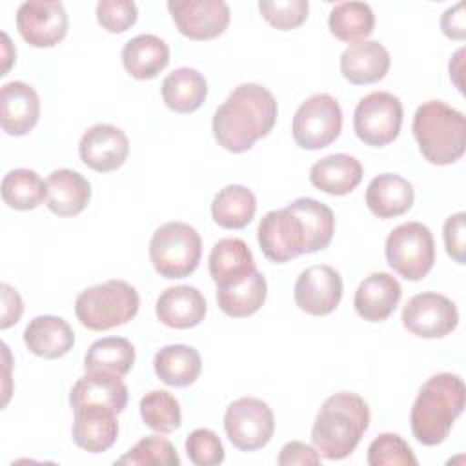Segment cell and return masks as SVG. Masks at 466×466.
Masks as SVG:
<instances>
[{"mask_svg": "<svg viewBox=\"0 0 466 466\" xmlns=\"http://www.w3.org/2000/svg\"><path fill=\"white\" fill-rule=\"evenodd\" d=\"M40 118V98L36 91L20 80H13L0 89V124L11 137L27 135Z\"/></svg>", "mask_w": 466, "mask_h": 466, "instance_id": "ac0fdd59", "label": "cell"}, {"mask_svg": "<svg viewBox=\"0 0 466 466\" xmlns=\"http://www.w3.org/2000/svg\"><path fill=\"white\" fill-rule=\"evenodd\" d=\"M277 462L280 466H291V464H319L320 455L315 448H311L306 442L300 441H291L282 446Z\"/></svg>", "mask_w": 466, "mask_h": 466, "instance_id": "f6af8a7d", "label": "cell"}, {"mask_svg": "<svg viewBox=\"0 0 466 466\" xmlns=\"http://www.w3.org/2000/svg\"><path fill=\"white\" fill-rule=\"evenodd\" d=\"M442 237H444L446 253L457 264H464L466 262V213L464 211H459L446 218Z\"/></svg>", "mask_w": 466, "mask_h": 466, "instance_id": "7bdbcfd3", "label": "cell"}, {"mask_svg": "<svg viewBox=\"0 0 466 466\" xmlns=\"http://www.w3.org/2000/svg\"><path fill=\"white\" fill-rule=\"evenodd\" d=\"M202 257V238L186 222H166L149 240V260L164 279L189 277Z\"/></svg>", "mask_w": 466, "mask_h": 466, "instance_id": "8992f818", "label": "cell"}, {"mask_svg": "<svg viewBox=\"0 0 466 466\" xmlns=\"http://www.w3.org/2000/svg\"><path fill=\"white\" fill-rule=\"evenodd\" d=\"M411 131L420 155L433 166L453 164L464 155V115L442 100L420 104L413 115Z\"/></svg>", "mask_w": 466, "mask_h": 466, "instance_id": "277c9868", "label": "cell"}, {"mask_svg": "<svg viewBox=\"0 0 466 466\" xmlns=\"http://www.w3.org/2000/svg\"><path fill=\"white\" fill-rule=\"evenodd\" d=\"M388 49L375 40L350 44L340 55V73L353 86L379 82L390 69Z\"/></svg>", "mask_w": 466, "mask_h": 466, "instance_id": "44dd1931", "label": "cell"}, {"mask_svg": "<svg viewBox=\"0 0 466 466\" xmlns=\"http://www.w3.org/2000/svg\"><path fill=\"white\" fill-rule=\"evenodd\" d=\"M2 200L13 209L29 211L47 198V186L42 177L25 167L11 169L2 178Z\"/></svg>", "mask_w": 466, "mask_h": 466, "instance_id": "e575fe53", "label": "cell"}, {"mask_svg": "<svg viewBox=\"0 0 466 466\" xmlns=\"http://www.w3.org/2000/svg\"><path fill=\"white\" fill-rule=\"evenodd\" d=\"M135 364V348L124 337H106L95 340L86 357V371H102L124 377Z\"/></svg>", "mask_w": 466, "mask_h": 466, "instance_id": "d6a6232c", "label": "cell"}, {"mask_svg": "<svg viewBox=\"0 0 466 466\" xmlns=\"http://www.w3.org/2000/svg\"><path fill=\"white\" fill-rule=\"evenodd\" d=\"M80 160L93 171L109 173L124 166L129 155L126 133L113 124H95L80 138Z\"/></svg>", "mask_w": 466, "mask_h": 466, "instance_id": "2e32d148", "label": "cell"}, {"mask_svg": "<svg viewBox=\"0 0 466 466\" xmlns=\"http://www.w3.org/2000/svg\"><path fill=\"white\" fill-rule=\"evenodd\" d=\"M186 453L197 466H215L220 464L226 457L218 435L208 428H197L187 435Z\"/></svg>", "mask_w": 466, "mask_h": 466, "instance_id": "60d3db41", "label": "cell"}, {"mask_svg": "<svg viewBox=\"0 0 466 466\" xmlns=\"http://www.w3.org/2000/svg\"><path fill=\"white\" fill-rule=\"evenodd\" d=\"M459 324L457 306L444 295L424 291L413 295L402 309V326L422 339L450 335Z\"/></svg>", "mask_w": 466, "mask_h": 466, "instance_id": "7c38bea8", "label": "cell"}, {"mask_svg": "<svg viewBox=\"0 0 466 466\" xmlns=\"http://www.w3.org/2000/svg\"><path fill=\"white\" fill-rule=\"evenodd\" d=\"M157 377L173 388L193 384L202 371L200 353L186 344H169L157 351L153 359Z\"/></svg>", "mask_w": 466, "mask_h": 466, "instance_id": "4dcf8cb0", "label": "cell"}, {"mask_svg": "<svg viewBox=\"0 0 466 466\" xmlns=\"http://www.w3.org/2000/svg\"><path fill=\"white\" fill-rule=\"evenodd\" d=\"M73 413L71 437L78 448L89 453H102L116 442L120 431L116 413L98 408H78Z\"/></svg>", "mask_w": 466, "mask_h": 466, "instance_id": "cb8c5ba5", "label": "cell"}, {"mask_svg": "<svg viewBox=\"0 0 466 466\" xmlns=\"http://www.w3.org/2000/svg\"><path fill=\"white\" fill-rule=\"evenodd\" d=\"M362 180V164L346 153H333L317 160L309 169V182L328 195H348Z\"/></svg>", "mask_w": 466, "mask_h": 466, "instance_id": "484cf974", "label": "cell"}, {"mask_svg": "<svg viewBox=\"0 0 466 466\" xmlns=\"http://www.w3.org/2000/svg\"><path fill=\"white\" fill-rule=\"evenodd\" d=\"M279 106L271 91L260 84L237 86L217 107L211 122L213 137L229 153H244L269 135L277 122Z\"/></svg>", "mask_w": 466, "mask_h": 466, "instance_id": "6da1fadb", "label": "cell"}, {"mask_svg": "<svg viewBox=\"0 0 466 466\" xmlns=\"http://www.w3.org/2000/svg\"><path fill=\"white\" fill-rule=\"evenodd\" d=\"M24 344L42 359H60L75 346L73 328L56 315H38L24 329Z\"/></svg>", "mask_w": 466, "mask_h": 466, "instance_id": "7402d4cb", "label": "cell"}, {"mask_svg": "<svg viewBox=\"0 0 466 466\" xmlns=\"http://www.w3.org/2000/svg\"><path fill=\"white\" fill-rule=\"evenodd\" d=\"M204 295L195 286H171L160 293L155 304L158 320L173 329H189L206 317Z\"/></svg>", "mask_w": 466, "mask_h": 466, "instance_id": "ffe728a7", "label": "cell"}, {"mask_svg": "<svg viewBox=\"0 0 466 466\" xmlns=\"http://www.w3.org/2000/svg\"><path fill=\"white\" fill-rule=\"evenodd\" d=\"M140 417L144 424L157 433H171L182 422L180 404L166 390H153L140 399Z\"/></svg>", "mask_w": 466, "mask_h": 466, "instance_id": "8d00e7d4", "label": "cell"}, {"mask_svg": "<svg viewBox=\"0 0 466 466\" xmlns=\"http://www.w3.org/2000/svg\"><path fill=\"white\" fill-rule=\"evenodd\" d=\"M462 56H464V47H461L459 51H455L453 58L450 60V76L453 78L455 86L459 91H462V82L459 80V75H461V66H462Z\"/></svg>", "mask_w": 466, "mask_h": 466, "instance_id": "7dc6e473", "label": "cell"}, {"mask_svg": "<svg viewBox=\"0 0 466 466\" xmlns=\"http://www.w3.org/2000/svg\"><path fill=\"white\" fill-rule=\"evenodd\" d=\"M138 308V291L129 282L116 279L84 289L75 300L78 322L91 331H107L127 324Z\"/></svg>", "mask_w": 466, "mask_h": 466, "instance_id": "5b68a950", "label": "cell"}, {"mask_svg": "<svg viewBox=\"0 0 466 466\" xmlns=\"http://www.w3.org/2000/svg\"><path fill=\"white\" fill-rule=\"evenodd\" d=\"M169 62V47L157 35H138L122 47V64L137 80L155 78Z\"/></svg>", "mask_w": 466, "mask_h": 466, "instance_id": "4316f807", "label": "cell"}, {"mask_svg": "<svg viewBox=\"0 0 466 466\" xmlns=\"http://www.w3.org/2000/svg\"><path fill=\"white\" fill-rule=\"evenodd\" d=\"M342 131V109L337 98L317 93L306 98L295 111L291 135L299 147L315 151L333 144Z\"/></svg>", "mask_w": 466, "mask_h": 466, "instance_id": "ba28073f", "label": "cell"}, {"mask_svg": "<svg viewBox=\"0 0 466 466\" xmlns=\"http://www.w3.org/2000/svg\"><path fill=\"white\" fill-rule=\"evenodd\" d=\"M69 18L60 2L29 0L16 11V29L33 47H53L64 40Z\"/></svg>", "mask_w": 466, "mask_h": 466, "instance_id": "5bb4252c", "label": "cell"}, {"mask_svg": "<svg viewBox=\"0 0 466 466\" xmlns=\"http://www.w3.org/2000/svg\"><path fill=\"white\" fill-rule=\"evenodd\" d=\"M46 206L56 217H75L86 209L91 200V186L78 171L62 167L53 171L47 180Z\"/></svg>", "mask_w": 466, "mask_h": 466, "instance_id": "603a6c76", "label": "cell"}, {"mask_svg": "<svg viewBox=\"0 0 466 466\" xmlns=\"http://www.w3.org/2000/svg\"><path fill=\"white\" fill-rule=\"evenodd\" d=\"M464 380L455 373L431 375L419 390L411 406L413 437L424 446H437L450 435L455 419L464 410Z\"/></svg>", "mask_w": 466, "mask_h": 466, "instance_id": "3957f363", "label": "cell"}, {"mask_svg": "<svg viewBox=\"0 0 466 466\" xmlns=\"http://www.w3.org/2000/svg\"><path fill=\"white\" fill-rule=\"evenodd\" d=\"M368 426V402L353 391H339L322 402L311 428V442L320 457L340 461L355 451Z\"/></svg>", "mask_w": 466, "mask_h": 466, "instance_id": "7a4b0ae2", "label": "cell"}, {"mask_svg": "<svg viewBox=\"0 0 466 466\" xmlns=\"http://www.w3.org/2000/svg\"><path fill=\"white\" fill-rule=\"evenodd\" d=\"M329 31L342 42H362L375 27V15L364 2H339L328 16Z\"/></svg>", "mask_w": 466, "mask_h": 466, "instance_id": "836d02e7", "label": "cell"}, {"mask_svg": "<svg viewBox=\"0 0 466 466\" xmlns=\"http://www.w3.org/2000/svg\"><path fill=\"white\" fill-rule=\"evenodd\" d=\"M402 126V104L388 91H373L359 100L353 115V131L360 142L373 147L391 144Z\"/></svg>", "mask_w": 466, "mask_h": 466, "instance_id": "9c48e42d", "label": "cell"}, {"mask_svg": "<svg viewBox=\"0 0 466 466\" xmlns=\"http://www.w3.org/2000/svg\"><path fill=\"white\" fill-rule=\"evenodd\" d=\"M257 211V198L251 189L240 184L224 186L211 200V217L224 229L246 228Z\"/></svg>", "mask_w": 466, "mask_h": 466, "instance_id": "1f68e13d", "label": "cell"}, {"mask_svg": "<svg viewBox=\"0 0 466 466\" xmlns=\"http://www.w3.org/2000/svg\"><path fill=\"white\" fill-rule=\"evenodd\" d=\"M258 11L275 29L289 31L308 18L309 4L306 0H260Z\"/></svg>", "mask_w": 466, "mask_h": 466, "instance_id": "ab89813d", "label": "cell"}, {"mask_svg": "<svg viewBox=\"0 0 466 466\" xmlns=\"http://www.w3.org/2000/svg\"><path fill=\"white\" fill-rule=\"evenodd\" d=\"M253 253L242 238H220L209 253V275L217 286H226L253 273Z\"/></svg>", "mask_w": 466, "mask_h": 466, "instance_id": "f1b7e54d", "label": "cell"}, {"mask_svg": "<svg viewBox=\"0 0 466 466\" xmlns=\"http://www.w3.org/2000/svg\"><path fill=\"white\" fill-rule=\"evenodd\" d=\"M441 29L451 40H464L466 36V18H464V4L457 2L448 7L441 16Z\"/></svg>", "mask_w": 466, "mask_h": 466, "instance_id": "bcb514c9", "label": "cell"}, {"mask_svg": "<svg viewBox=\"0 0 466 466\" xmlns=\"http://www.w3.org/2000/svg\"><path fill=\"white\" fill-rule=\"evenodd\" d=\"M224 430L237 450L257 451L271 441L275 433V417L262 399L240 397L228 406L224 413Z\"/></svg>", "mask_w": 466, "mask_h": 466, "instance_id": "30bf717a", "label": "cell"}, {"mask_svg": "<svg viewBox=\"0 0 466 466\" xmlns=\"http://www.w3.org/2000/svg\"><path fill=\"white\" fill-rule=\"evenodd\" d=\"M257 238L264 257L277 264L308 253L304 224L289 204L282 209L268 211L262 217L257 228Z\"/></svg>", "mask_w": 466, "mask_h": 466, "instance_id": "8fae6325", "label": "cell"}, {"mask_svg": "<svg viewBox=\"0 0 466 466\" xmlns=\"http://www.w3.org/2000/svg\"><path fill=\"white\" fill-rule=\"evenodd\" d=\"M137 16V5L131 0H102L96 4V20L107 33L127 31Z\"/></svg>", "mask_w": 466, "mask_h": 466, "instance_id": "b9f144b4", "label": "cell"}, {"mask_svg": "<svg viewBox=\"0 0 466 466\" xmlns=\"http://www.w3.org/2000/svg\"><path fill=\"white\" fill-rule=\"evenodd\" d=\"M415 189L410 180L395 173L375 177L366 189V206L379 218H393L411 209Z\"/></svg>", "mask_w": 466, "mask_h": 466, "instance_id": "d4e9b609", "label": "cell"}, {"mask_svg": "<svg viewBox=\"0 0 466 466\" xmlns=\"http://www.w3.org/2000/svg\"><path fill=\"white\" fill-rule=\"evenodd\" d=\"M293 297L295 304L308 315H329L340 304L342 279L331 266H309L300 271L293 288Z\"/></svg>", "mask_w": 466, "mask_h": 466, "instance_id": "9a60e30c", "label": "cell"}, {"mask_svg": "<svg viewBox=\"0 0 466 466\" xmlns=\"http://www.w3.org/2000/svg\"><path fill=\"white\" fill-rule=\"evenodd\" d=\"M268 282L257 269L248 277L226 286H217L218 308L233 319L255 315L266 302Z\"/></svg>", "mask_w": 466, "mask_h": 466, "instance_id": "83f0119b", "label": "cell"}, {"mask_svg": "<svg viewBox=\"0 0 466 466\" xmlns=\"http://www.w3.org/2000/svg\"><path fill=\"white\" fill-rule=\"evenodd\" d=\"M400 297L402 288L399 280L386 271H375L359 284L353 306L360 319L382 322L395 311Z\"/></svg>", "mask_w": 466, "mask_h": 466, "instance_id": "d6986e66", "label": "cell"}, {"mask_svg": "<svg viewBox=\"0 0 466 466\" xmlns=\"http://www.w3.org/2000/svg\"><path fill=\"white\" fill-rule=\"evenodd\" d=\"M129 391L118 375L102 373V371H86L71 393L69 402L73 410L78 408H98L111 413H122L127 406Z\"/></svg>", "mask_w": 466, "mask_h": 466, "instance_id": "e0dca14e", "label": "cell"}, {"mask_svg": "<svg viewBox=\"0 0 466 466\" xmlns=\"http://www.w3.org/2000/svg\"><path fill=\"white\" fill-rule=\"evenodd\" d=\"M386 262L406 280L424 279L435 262V242L428 226L404 222L393 228L384 244Z\"/></svg>", "mask_w": 466, "mask_h": 466, "instance_id": "52a82bcc", "label": "cell"}, {"mask_svg": "<svg viewBox=\"0 0 466 466\" xmlns=\"http://www.w3.org/2000/svg\"><path fill=\"white\" fill-rule=\"evenodd\" d=\"M115 464H127V466H147V464H160V466H178L180 457L175 446L160 435H149L140 439L129 451H126Z\"/></svg>", "mask_w": 466, "mask_h": 466, "instance_id": "74e56055", "label": "cell"}, {"mask_svg": "<svg viewBox=\"0 0 466 466\" xmlns=\"http://www.w3.org/2000/svg\"><path fill=\"white\" fill-rule=\"evenodd\" d=\"M171 18L186 38L213 40L229 24V7L222 0H169Z\"/></svg>", "mask_w": 466, "mask_h": 466, "instance_id": "4fadbf2b", "label": "cell"}, {"mask_svg": "<svg viewBox=\"0 0 466 466\" xmlns=\"http://www.w3.org/2000/svg\"><path fill=\"white\" fill-rule=\"evenodd\" d=\"M289 206L297 211V215L304 224L306 238H308V253H315L328 248L335 233L333 211L326 204L309 197L297 198L289 202Z\"/></svg>", "mask_w": 466, "mask_h": 466, "instance_id": "d590c367", "label": "cell"}, {"mask_svg": "<svg viewBox=\"0 0 466 466\" xmlns=\"http://www.w3.org/2000/svg\"><path fill=\"white\" fill-rule=\"evenodd\" d=\"M160 91L164 104L171 111L193 113L208 96V82L200 71L193 67H178L162 80Z\"/></svg>", "mask_w": 466, "mask_h": 466, "instance_id": "f546056e", "label": "cell"}, {"mask_svg": "<svg viewBox=\"0 0 466 466\" xmlns=\"http://www.w3.org/2000/svg\"><path fill=\"white\" fill-rule=\"evenodd\" d=\"M370 466H415L417 457L410 444L397 433H380L368 448Z\"/></svg>", "mask_w": 466, "mask_h": 466, "instance_id": "f35d334b", "label": "cell"}, {"mask_svg": "<svg viewBox=\"0 0 466 466\" xmlns=\"http://www.w3.org/2000/svg\"><path fill=\"white\" fill-rule=\"evenodd\" d=\"M0 329H7L16 324L24 313V302L18 291L7 282L0 284Z\"/></svg>", "mask_w": 466, "mask_h": 466, "instance_id": "ee69618b", "label": "cell"}]
</instances>
